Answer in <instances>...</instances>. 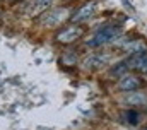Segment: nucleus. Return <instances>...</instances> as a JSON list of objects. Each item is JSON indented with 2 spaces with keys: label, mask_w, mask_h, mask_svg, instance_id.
<instances>
[{
  "label": "nucleus",
  "mask_w": 147,
  "mask_h": 130,
  "mask_svg": "<svg viewBox=\"0 0 147 130\" xmlns=\"http://www.w3.org/2000/svg\"><path fill=\"white\" fill-rule=\"evenodd\" d=\"M120 34H121V29L118 26L108 24V26H103L101 29H98L96 34L87 41V45L89 46H103V45H108L111 41H115Z\"/></svg>",
  "instance_id": "nucleus-1"
},
{
  "label": "nucleus",
  "mask_w": 147,
  "mask_h": 130,
  "mask_svg": "<svg viewBox=\"0 0 147 130\" xmlns=\"http://www.w3.org/2000/svg\"><path fill=\"white\" fill-rule=\"evenodd\" d=\"M128 70V65H127V60L125 62H120V64H116V67H113L110 70L111 75H125V72Z\"/></svg>",
  "instance_id": "nucleus-10"
},
{
  "label": "nucleus",
  "mask_w": 147,
  "mask_h": 130,
  "mask_svg": "<svg viewBox=\"0 0 147 130\" xmlns=\"http://www.w3.org/2000/svg\"><path fill=\"white\" fill-rule=\"evenodd\" d=\"M118 87H120L121 91H128V93H132V91H135V89H139V87H140V81H139L135 75L125 74V75H121V77H120Z\"/></svg>",
  "instance_id": "nucleus-5"
},
{
  "label": "nucleus",
  "mask_w": 147,
  "mask_h": 130,
  "mask_svg": "<svg viewBox=\"0 0 147 130\" xmlns=\"http://www.w3.org/2000/svg\"><path fill=\"white\" fill-rule=\"evenodd\" d=\"M121 118H123V122H127V123H130V125H137V123H139V113L134 111V110L125 111V113L121 115Z\"/></svg>",
  "instance_id": "nucleus-9"
},
{
  "label": "nucleus",
  "mask_w": 147,
  "mask_h": 130,
  "mask_svg": "<svg viewBox=\"0 0 147 130\" xmlns=\"http://www.w3.org/2000/svg\"><path fill=\"white\" fill-rule=\"evenodd\" d=\"M69 16H70V10L69 9H55V10L45 12L41 16V22L45 26H57V24H62Z\"/></svg>",
  "instance_id": "nucleus-2"
},
{
  "label": "nucleus",
  "mask_w": 147,
  "mask_h": 130,
  "mask_svg": "<svg viewBox=\"0 0 147 130\" xmlns=\"http://www.w3.org/2000/svg\"><path fill=\"white\" fill-rule=\"evenodd\" d=\"M94 9H96V3H94V2H87V3H86V5H82L75 14H72V21H74V22L87 21V19L94 14Z\"/></svg>",
  "instance_id": "nucleus-6"
},
{
  "label": "nucleus",
  "mask_w": 147,
  "mask_h": 130,
  "mask_svg": "<svg viewBox=\"0 0 147 130\" xmlns=\"http://www.w3.org/2000/svg\"><path fill=\"white\" fill-rule=\"evenodd\" d=\"M80 34H82V29L79 26H70V28L63 29L62 32H58L57 34V39L60 43H74L77 38H80Z\"/></svg>",
  "instance_id": "nucleus-4"
},
{
  "label": "nucleus",
  "mask_w": 147,
  "mask_h": 130,
  "mask_svg": "<svg viewBox=\"0 0 147 130\" xmlns=\"http://www.w3.org/2000/svg\"><path fill=\"white\" fill-rule=\"evenodd\" d=\"M128 68L135 70V72H147V51H137L132 53L127 58Z\"/></svg>",
  "instance_id": "nucleus-3"
},
{
  "label": "nucleus",
  "mask_w": 147,
  "mask_h": 130,
  "mask_svg": "<svg viewBox=\"0 0 147 130\" xmlns=\"http://www.w3.org/2000/svg\"><path fill=\"white\" fill-rule=\"evenodd\" d=\"M50 3H51V0H33V3L29 5V14L31 16H36L39 12L46 10Z\"/></svg>",
  "instance_id": "nucleus-8"
},
{
  "label": "nucleus",
  "mask_w": 147,
  "mask_h": 130,
  "mask_svg": "<svg viewBox=\"0 0 147 130\" xmlns=\"http://www.w3.org/2000/svg\"><path fill=\"white\" fill-rule=\"evenodd\" d=\"M125 50H128V51H134V53H137V51H142V50H144V43H142V41H134V43H128V45L125 46Z\"/></svg>",
  "instance_id": "nucleus-11"
},
{
  "label": "nucleus",
  "mask_w": 147,
  "mask_h": 130,
  "mask_svg": "<svg viewBox=\"0 0 147 130\" xmlns=\"http://www.w3.org/2000/svg\"><path fill=\"white\" fill-rule=\"evenodd\" d=\"M108 64V55H101V53H98V55H89L87 58H84V62H82V67L84 68H99V67H103V65Z\"/></svg>",
  "instance_id": "nucleus-7"
}]
</instances>
